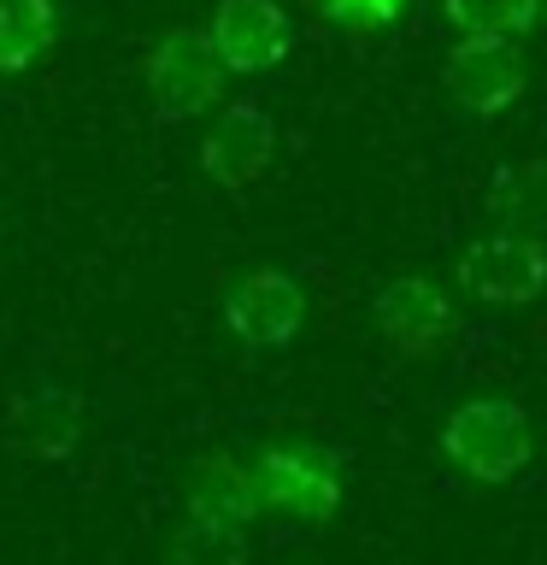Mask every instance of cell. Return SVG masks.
I'll use <instances>...</instances> for the list:
<instances>
[{"mask_svg":"<svg viewBox=\"0 0 547 565\" xmlns=\"http://www.w3.org/2000/svg\"><path fill=\"white\" fill-rule=\"evenodd\" d=\"M441 454L471 483H512L536 459V430H529L524 401L512 395H471L441 424Z\"/></svg>","mask_w":547,"mask_h":565,"instance_id":"cell-1","label":"cell"},{"mask_svg":"<svg viewBox=\"0 0 547 565\" xmlns=\"http://www.w3.org/2000/svg\"><path fill=\"white\" fill-rule=\"evenodd\" d=\"M247 471H254L259 507L282 512V519L330 524L335 507H342V454L324 448V441H307V436L265 441Z\"/></svg>","mask_w":547,"mask_h":565,"instance_id":"cell-2","label":"cell"},{"mask_svg":"<svg viewBox=\"0 0 547 565\" xmlns=\"http://www.w3.org/2000/svg\"><path fill=\"white\" fill-rule=\"evenodd\" d=\"M141 88L159 124H194L224 100V65L212 53L206 30L176 24L141 53Z\"/></svg>","mask_w":547,"mask_h":565,"instance_id":"cell-3","label":"cell"},{"mask_svg":"<svg viewBox=\"0 0 547 565\" xmlns=\"http://www.w3.org/2000/svg\"><path fill=\"white\" fill-rule=\"evenodd\" d=\"M307 324V289H300L294 271H277V265H259V271H242L224 295V330L236 335L247 353H282Z\"/></svg>","mask_w":547,"mask_h":565,"instance_id":"cell-4","label":"cell"},{"mask_svg":"<svg viewBox=\"0 0 547 565\" xmlns=\"http://www.w3.org/2000/svg\"><path fill=\"white\" fill-rule=\"evenodd\" d=\"M441 88L459 113L471 118H501L506 106L524 100L529 88V65L506 35H459L441 65Z\"/></svg>","mask_w":547,"mask_h":565,"instance_id":"cell-5","label":"cell"},{"mask_svg":"<svg viewBox=\"0 0 547 565\" xmlns=\"http://www.w3.org/2000/svg\"><path fill=\"white\" fill-rule=\"evenodd\" d=\"M224 77H265L294 53V18L282 0H218L206 24Z\"/></svg>","mask_w":547,"mask_h":565,"instance_id":"cell-6","label":"cell"},{"mask_svg":"<svg viewBox=\"0 0 547 565\" xmlns=\"http://www.w3.org/2000/svg\"><path fill=\"white\" fill-rule=\"evenodd\" d=\"M459 282H465V295L483 300V307H529V300L547 289V242L541 236H512V230L476 236L465 254H459Z\"/></svg>","mask_w":547,"mask_h":565,"instance_id":"cell-7","label":"cell"},{"mask_svg":"<svg viewBox=\"0 0 547 565\" xmlns=\"http://www.w3.org/2000/svg\"><path fill=\"white\" fill-rule=\"evenodd\" d=\"M194 159H201V171L218 189H229V194L254 189L259 177L271 171V159H277V118L265 113V106H254V100L224 106V113L206 124L201 153Z\"/></svg>","mask_w":547,"mask_h":565,"instance_id":"cell-8","label":"cell"},{"mask_svg":"<svg viewBox=\"0 0 547 565\" xmlns=\"http://www.w3.org/2000/svg\"><path fill=\"white\" fill-rule=\"evenodd\" d=\"M371 318H377L383 342L406 353V360H423V353H436L441 342H453L459 330V312L441 282L430 277H388L377 300H371Z\"/></svg>","mask_w":547,"mask_h":565,"instance_id":"cell-9","label":"cell"},{"mask_svg":"<svg viewBox=\"0 0 547 565\" xmlns=\"http://www.w3.org/2000/svg\"><path fill=\"white\" fill-rule=\"evenodd\" d=\"M183 507L189 519L201 524H229V530H247L259 519V489H254V471L242 466L236 454L212 448L201 459H189V477H183Z\"/></svg>","mask_w":547,"mask_h":565,"instance_id":"cell-10","label":"cell"},{"mask_svg":"<svg viewBox=\"0 0 547 565\" xmlns=\"http://www.w3.org/2000/svg\"><path fill=\"white\" fill-rule=\"evenodd\" d=\"M12 424H18V441L35 459H71L77 454V436H83V401L60 383H35L12 406Z\"/></svg>","mask_w":547,"mask_h":565,"instance_id":"cell-11","label":"cell"},{"mask_svg":"<svg viewBox=\"0 0 547 565\" xmlns=\"http://www.w3.org/2000/svg\"><path fill=\"white\" fill-rule=\"evenodd\" d=\"M489 212L512 236H547V159L524 166H494L489 171Z\"/></svg>","mask_w":547,"mask_h":565,"instance_id":"cell-12","label":"cell"},{"mask_svg":"<svg viewBox=\"0 0 547 565\" xmlns=\"http://www.w3.org/2000/svg\"><path fill=\"white\" fill-rule=\"evenodd\" d=\"M60 42V7L53 0H0V77H24Z\"/></svg>","mask_w":547,"mask_h":565,"instance_id":"cell-13","label":"cell"},{"mask_svg":"<svg viewBox=\"0 0 547 565\" xmlns=\"http://www.w3.org/2000/svg\"><path fill=\"white\" fill-rule=\"evenodd\" d=\"M441 12L459 24V35H524L541 18V0H441Z\"/></svg>","mask_w":547,"mask_h":565,"instance_id":"cell-14","label":"cell"},{"mask_svg":"<svg viewBox=\"0 0 547 565\" xmlns=\"http://www.w3.org/2000/svg\"><path fill=\"white\" fill-rule=\"evenodd\" d=\"M247 559H254L247 530H229V524L189 519V524L171 536V565H247Z\"/></svg>","mask_w":547,"mask_h":565,"instance_id":"cell-15","label":"cell"},{"mask_svg":"<svg viewBox=\"0 0 547 565\" xmlns=\"http://www.w3.org/2000/svg\"><path fill=\"white\" fill-rule=\"evenodd\" d=\"M406 7H412V0H318V12H324L335 30H353V35L400 24Z\"/></svg>","mask_w":547,"mask_h":565,"instance_id":"cell-16","label":"cell"},{"mask_svg":"<svg viewBox=\"0 0 547 565\" xmlns=\"http://www.w3.org/2000/svg\"><path fill=\"white\" fill-rule=\"evenodd\" d=\"M541 7H547V0H541Z\"/></svg>","mask_w":547,"mask_h":565,"instance_id":"cell-17","label":"cell"}]
</instances>
